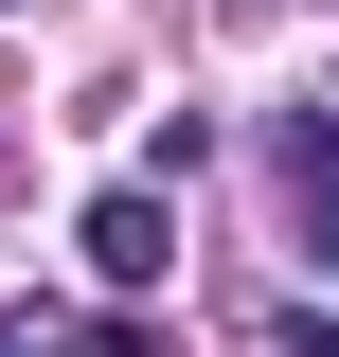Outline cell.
Listing matches in <instances>:
<instances>
[{
    "mask_svg": "<svg viewBox=\"0 0 339 357\" xmlns=\"http://www.w3.org/2000/svg\"><path fill=\"white\" fill-rule=\"evenodd\" d=\"M89 357H179V340H143V321H89Z\"/></svg>",
    "mask_w": 339,
    "mask_h": 357,
    "instance_id": "obj_3",
    "label": "cell"
},
{
    "mask_svg": "<svg viewBox=\"0 0 339 357\" xmlns=\"http://www.w3.org/2000/svg\"><path fill=\"white\" fill-rule=\"evenodd\" d=\"M303 232L339 250V126H303Z\"/></svg>",
    "mask_w": 339,
    "mask_h": 357,
    "instance_id": "obj_2",
    "label": "cell"
},
{
    "mask_svg": "<svg viewBox=\"0 0 339 357\" xmlns=\"http://www.w3.org/2000/svg\"><path fill=\"white\" fill-rule=\"evenodd\" d=\"M72 250H89V286H107V304H143V286L179 268V178H107V197L72 215Z\"/></svg>",
    "mask_w": 339,
    "mask_h": 357,
    "instance_id": "obj_1",
    "label": "cell"
},
{
    "mask_svg": "<svg viewBox=\"0 0 339 357\" xmlns=\"http://www.w3.org/2000/svg\"><path fill=\"white\" fill-rule=\"evenodd\" d=\"M0 357H18V340H0Z\"/></svg>",
    "mask_w": 339,
    "mask_h": 357,
    "instance_id": "obj_5",
    "label": "cell"
},
{
    "mask_svg": "<svg viewBox=\"0 0 339 357\" xmlns=\"http://www.w3.org/2000/svg\"><path fill=\"white\" fill-rule=\"evenodd\" d=\"M286 357H339V321H322V304H286Z\"/></svg>",
    "mask_w": 339,
    "mask_h": 357,
    "instance_id": "obj_4",
    "label": "cell"
}]
</instances>
